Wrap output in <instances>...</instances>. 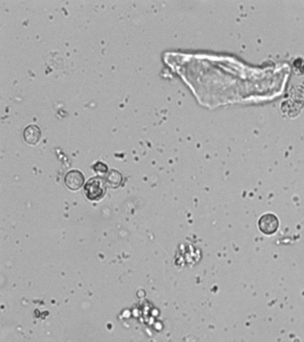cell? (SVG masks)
<instances>
[{
  "label": "cell",
  "mask_w": 304,
  "mask_h": 342,
  "mask_svg": "<svg viewBox=\"0 0 304 342\" xmlns=\"http://www.w3.org/2000/svg\"><path fill=\"white\" fill-rule=\"evenodd\" d=\"M84 192L90 201H99L106 194V183L102 177H92L84 185Z\"/></svg>",
  "instance_id": "1"
},
{
  "label": "cell",
  "mask_w": 304,
  "mask_h": 342,
  "mask_svg": "<svg viewBox=\"0 0 304 342\" xmlns=\"http://www.w3.org/2000/svg\"><path fill=\"white\" fill-rule=\"evenodd\" d=\"M259 228L264 234L271 235L275 234L276 230L278 229L279 221L276 215L268 213L264 214L259 220Z\"/></svg>",
  "instance_id": "2"
},
{
  "label": "cell",
  "mask_w": 304,
  "mask_h": 342,
  "mask_svg": "<svg viewBox=\"0 0 304 342\" xmlns=\"http://www.w3.org/2000/svg\"><path fill=\"white\" fill-rule=\"evenodd\" d=\"M84 182L85 177L79 170H71L65 175V185L72 191H77L81 188L84 185Z\"/></svg>",
  "instance_id": "3"
},
{
  "label": "cell",
  "mask_w": 304,
  "mask_h": 342,
  "mask_svg": "<svg viewBox=\"0 0 304 342\" xmlns=\"http://www.w3.org/2000/svg\"><path fill=\"white\" fill-rule=\"evenodd\" d=\"M41 138V130L38 126L29 125L24 131V139L28 145H35Z\"/></svg>",
  "instance_id": "4"
},
{
  "label": "cell",
  "mask_w": 304,
  "mask_h": 342,
  "mask_svg": "<svg viewBox=\"0 0 304 342\" xmlns=\"http://www.w3.org/2000/svg\"><path fill=\"white\" fill-rule=\"evenodd\" d=\"M122 181V174L117 170H111L106 176V183L113 188H116L119 185H121Z\"/></svg>",
  "instance_id": "5"
},
{
  "label": "cell",
  "mask_w": 304,
  "mask_h": 342,
  "mask_svg": "<svg viewBox=\"0 0 304 342\" xmlns=\"http://www.w3.org/2000/svg\"><path fill=\"white\" fill-rule=\"evenodd\" d=\"M93 169L95 170L96 173L98 174V175H105V174L109 173L108 171V167L105 164L104 162H101V161H98L95 165L93 166Z\"/></svg>",
  "instance_id": "6"
}]
</instances>
